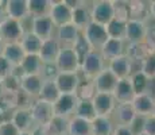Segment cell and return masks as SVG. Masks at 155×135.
<instances>
[{"mask_svg":"<svg viewBox=\"0 0 155 135\" xmlns=\"http://www.w3.org/2000/svg\"><path fill=\"white\" fill-rule=\"evenodd\" d=\"M107 68V61L101 56L100 50H91L81 61V70L84 79L93 80L97 74H100Z\"/></svg>","mask_w":155,"mask_h":135,"instance_id":"6da1fadb","label":"cell"},{"mask_svg":"<svg viewBox=\"0 0 155 135\" xmlns=\"http://www.w3.org/2000/svg\"><path fill=\"white\" fill-rule=\"evenodd\" d=\"M55 66L58 72H73L78 73L81 68V61H80L77 53L74 52L73 47L62 46L59 50V54L55 59Z\"/></svg>","mask_w":155,"mask_h":135,"instance_id":"7a4b0ae2","label":"cell"},{"mask_svg":"<svg viewBox=\"0 0 155 135\" xmlns=\"http://www.w3.org/2000/svg\"><path fill=\"white\" fill-rule=\"evenodd\" d=\"M82 37L88 42L92 50H100L103 45L108 39V32H107V27L97 25L94 22H91L88 26L82 30Z\"/></svg>","mask_w":155,"mask_h":135,"instance_id":"3957f363","label":"cell"},{"mask_svg":"<svg viewBox=\"0 0 155 135\" xmlns=\"http://www.w3.org/2000/svg\"><path fill=\"white\" fill-rule=\"evenodd\" d=\"M92 22L101 26H107L112 19H115L112 0H97L91 5Z\"/></svg>","mask_w":155,"mask_h":135,"instance_id":"277c9868","label":"cell"},{"mask_svg":"<svg viewBox=\"0 0 155 135\" xmlns=\"http://www.w3.org/2000/svg\"><path fill=\"white\" fill-rule=\"evenodd\" d=\"M25 35L22 23L15 19H5L0 25V39L5 43H18Z\"/></svg>","mask_w":155,"mask_h":135,"instance_id":"5b68a950","label":"cell"},{"mask_svg":"<svg viewBox=\"0 0 155 135\" xmlns=\"http://www.w3.org/2000/svg\"><path fill=\"white\" fill-rule=\"evenodd\" d=\"M30 113H31L35 126H46L54 116L53 104L41 100V99H35L30 107Z\"/></svg>","mask_w":155,"mask_h":135,"instance_id":"8992f818","label":"cell"},{"mask_svg":"<svg viewBox=\"0 0 155 135\" xmlns=\"http://www.w3.org/2000/svg\"><path fill=\"white\" fill-rule=\"evenodd\" d=\"M77 101L78 99L76 93H61L59 97L53 103V112L54 115L70 119L71 116H74Z\"/></svg>","mask_w":155,"mask_h":135,"instance_id":"52a82bcc","label":"cell"},{"mask_svg":"<svg viewBox=\"0 0 155 135\" xmlns=\"http://www.w3.org/2000/svg\"><path fill=\"white\" fill-rule=\"evenodd\" d=\"M54 81L59 93H76L77 86H78L80 81H81V77H80V73L59 72Z\"/></svg>","mask_w":155,"mask_h":135,"instance_id":"ba28073f","label":"cell"},{"mask_svg":"<svg viewBox=\"0 0 155 135\" xmlns=\"http://www.w3.org/2000/svg\"><path fill=\"white\" fill-rule=\"evenodd\" d=\"M49 16L55 25V27L68 25V23H71V8L65 3V0L51 2Z\"/></svg>","mask_w":155,"mask_h":135,"instance_id":"9c48e42d","label":"cell"},{"mask_svg":"<svg viewBox=\"0 0 155 135\" xmlns=\"http://www.w3.org/2000/svg\"><path fill=\"white\" fill-rule=\"evenodd\" d=\"M97 116H111L116 108V100L112 93H97L92 99Z\"/></svg>","mask_w":155,"mask_h":135,"instance_id":"30bf717a","label":"cell"},{"mask_svg":"<svg viewBox=\"0 0 155 135\" xmlns=\"http://www.w3.org/2000/svg\"><path fill=\"white\" fill-rule=\"evenodd\" d=\"M107 68L117 77L119 80L120 79H127L134 72V64L130 58L123 54V56H119L116 58H112L111 61L107 62Z\"/></svg>","mask_w":155,"mask_h":135,"instance_id":"8fae6325","label":"cell"},{"mask_svg":"<svg viewBox=\"0 0 155 135\" xmlns=\"http://www.w3.org/2000/svg\"><path fill=\"white\" fill-rule=\"evenodd\" d=\"M81 34L82 31L80 29H77L73 23H68V25L57 27V32L54 37L61 43V46L73 47L76 45V42L78 41V38L81 37Z\"/></svg>","mask_w":155,"mask_h":135,"instance_id":"7c38bea8","label":"cell"},{"mask_svg":"<svg viewBox=\"0 0 155 135\" xmlns=\"http://www.w3.org/2000/svg\"><path fill=\"white\" fill-rule=\"evenodd\" d=\"M154 104H155V97L151 93L135 95L132 101H131V106H132L134 111H135L136 116H140V118L153 115Z\"/></svg>","mask_w":155,"mask_h":135,"instance_id":"4fadbf2b","label":"cell"},{"mask_svg":"<svg viewBox=\"0 0 155 135\" xmlns=\"http://www.w3.org/2000/svg\"><path fill=\"white\" fill-rule=\"evenodd\" d=\"M117 77L109 70L108 68H105L100 74H97L93 80V85L97 93H113L117 84Z\"/></svg>","mask_w":155,"mask_h":135,"instance_id":"5bb4252c","label":"cell"},{"mask_svg":"<svg viewBox=\"0 0 155 135\" xmlns=\"http://www.w3.org/2000/svg\"><path fill=\"white\" fill-rule=\"evenodd\" d=\"M57 29L55 25L53 23V20L50 19L49 15L46 16H37L32 18V29L31 32L35 34L39 39H47V38L54 37V30Z\"/></svg>","mask_w":155,"mask_h":135,"instance_id":"9a60e30c","label":"cell"},{"mask_svg":"<svg viewBox=\"0 0 155 135\" xmlns=\"http://www.w3.org/2000/svg\"><path fill=\"white\" fill-rule=\"evenodd\" d=\"M146 30H147V23L142 22V20L128 19L124 41L127 43H140V42L144 41Z\"/></svg>","mask_w":155,"mask_h":135,"instance_id":"2e32d148","label":"cell"},{"mask_svg":"<svg viewBox=\"0 0 155 135\" xmlns=\"http://www.w3.org/2000/svg\"><path fill=\"white\" fill-rule=\"evenodd\" d=\"M61 43L57 41L55 37L47 38V39L42 41V46H41V52H39V58L43 64H54L57 57L59 54L61 50Z\"/></svg>","mask_w":155,"mask_h":135,"instance_id":"e0dca14e","label":"cell"},{"mask_svg":"<svg viewBox=\"0 0 155 135\" xmlns=\"http://www.w3.org/2000/svg\"><path fill=\"white\" fill-rule=\"evenodd\" d=\"M136 113L134 111L131 103H117L116 108L112 113V119L115 124L119 126H128L130 127L132 122L135 120Z\"/></svg>","mask_w":155,"mask_h":135,"instance_id":"ac0fdd59","label":"cell"},{"mask_svg":"<svg viewBox=\"0 0 155 135\" xmlns=\"http://www.w3.org/2000/svg\"><path fill=\"white\" fill-rule=\"evenodd\" d=\"M91 22H92L91 5L86 2H81L76 8L71 10V23H73L77 29L81 30V31Z\"/></svg>","mask_w":155,"mask_h":135,"instance_id":"d6986e66","label":"cell"},{"mask_svg":"<svg viewBox=\"0 0 155 135\" xmlns=\"http://www.w3.org/2000/svg\"><path fill=\"white\" fill-rule=\"evenodd\" d=\"M10 120L14 123V126L19 130V133H26L31 131L35 127V123L31 118L30 110H23V108H16L11 113Z\"/></svg>","mask_w":155,"mask_h":135,"instance_id":"ffe728a7","label":"cell"},{"mask_svg":"<svg viewBox=\"0 0 155 135\" xmlns=\"http://www.w3.org/2000/svg\"><path fill=\"white\" fill-rule=\"evenodd\" d=\"M112 95H113V97H115L116 103H131L134 96H135V92H134L130 77L117 80L116 88Z\"/></svg>","mask_w":155,"mask_h":135,"instance_id":"44dd1931","label":"cell"},{"mask_svg":"<svg viewBox=\"0 0 155 135\" xmlns=\"http://www.w3.org/2000/svg\"><path fill=\"white\" fill-rule=\"evenodd\" d=\"M43 84V79L39 74H30V76H25L20 80V91L27 93L30 97L38 99Z\"/></svg>","mask_w":155,"mask_h":135,"instance_id":"7402d4cb","label":"cell"},{"mask_svg":"<svg viewBox=\"0 0 155 135\" xmlns=\"http://www.w3.org/2000/svg\"><path fill=\"white\" fill-rule=\"evenodd\" d=\"M124 43H126V41L108 38L105 43L103 45V47L100 49L101 56L104 57V59H105L107 62L111 61L112 58H116V57H119V56H123L124 50H126Z\"/></svg>","mask_w":155,"mask_h":135,"instance_id":"603a6c76","label":"cell"},{"mask_svg":"<svg viewBox=\"0 0 155 135\" xmlns=\"http://www.w3.org/2000/svg\"><path fill=\"white\" fill-rule=\"evenodd\" d=\"M5 10L10 19H15L22 22L28 16L27 0H7L5 2Z\"/></svg>","mask_w":155,"mask_h":135,"instance_id":"cb8c5ba5","label":"cell"},{"mask_svg":"<svg viewBox=\"0 0 155 135\" xmlns=\"http://www.w3.org/2000/svg\"><path fill=\"white\" fill-rule=\"evenodd\" d=\"M92 135H112L115 130V122L111 116H96L91 122Z\"/></svg>","mask_w":155,"mask_h":135,"instance_id":"d4e9b609","label":"cell"},{"mask_svg":"<svg viewBox=\"0 0 155 135\" xmlns=\"http://www.w3.org/2000/svg\"><path fill=\"white\" fill-rule=\"evenodd\" d=\"M2 56L10 62L12 66H16V65H20V62L23 61L26 53L23 50L22 45L18 42V43H5L4 47H3Z\"/></svg>","mask_w":155,"mask_h":135,"instance_id":"484cf974","label":"cell"},{"mask_svg":"<svg viewBox=\"0 0 155 135\" xmlns=\"http://www.w3.org/2000/svg\"><path fill=\"white\" fill-rule=\"evenodd\" d=\"M124 54L132 61V64H135V62H142L153 53L146 46L144 42H140V43H127Z\"/></svg>","mask_w":155,"mask_h":135,"instance_id":"4316f807","label":"cell"},{"mask_svg":"<svg viewBox=\"0 0 155 135\" xmlns=\"http://www.w3.org/2000/svg\"><path fill=\"white\" fill-rule=\"evenodd\" d=\"M131 84L135 95H142V93H151L150 88H151V80L147 79L140 70H135L132 72V74L130 76Z\"/></svg>","mask_w":155,"mask_h":135,"instance_id":"83f0119b","label":"cell"},{"mask_svg":"<svg viewBox=\"0 0 155 135\" xmlns=\"http://www.w3.org/2000/svg\"><path fill=\"white\" fill-rule=\"evenodd\" d=\"M150 18V7L148 3L140 2V0H132L130 2V19L142 20V22H147Z\"/></svg>","mask_w":155,"mask_h":135,"instance_id":"f1b7e54d","label":"cell"},{"mask_svg":"<svg viewBox=\"0 0 155 135\" xmlns=\"http://www.w3.org/2000/svg\"><path fill=\"white\" fill-rule=\"evenodd\" d=\"M46 130L49 135H68V130H69V119L64 118V116L54 115L51 120L47 123Z\"/></svg>","mask_w":155,"mask_h":135,"instance_id":"f546056e","label":"cell"},{"mask_svg":"<svg viewBox=\"0 0 155 135\" xmlns=\"http://www.w3.org/2000/svg\"><path fill=\"white\" fill-rule=\"evenodd\" d=\"M68 135H92V126L89 120L71 116L69 119Z\"/></svg>","mask_w":155,"mask_h":135,"instance_id":"4dcf8cb0","label":"cell"},{"mask_svg":"<svg viewBox=\"0 0 155 135\" xmlns=\"http://www.w3.org/2000/svg\"><path fill=\"white\" fill-rule=\"evenodd\" d=\"M19 43L22 45V47H23V50H25L26 54L38 56L41 52V46H42V39H39V38H38L35 34H32V32H26Z\"/></svg>","mask_w":155,"mask_h":135,"instance_id":"1f68e13d","label":"cell"},{"mask_svg":"<svg viewBox=\"0 0 155 135\" xmlns=\"http://www.w3.org/2000/svg\"><path fill=\"white\" fill-rule=\"evenodd\" d=\"M59 95H61V93H59L58 88H57L54 80H43L42 88H41V92H39L38 99H41V100L53 104L57 99L59 97Z\"/></svg>","mask_w":155,"mask_h":135,"instance_id":"d6a6232c","label":"cell"},{"mask_svg":"<svg viewBox=\"0 0 155 135\" xmlns=\"http://www.w3.org/2000/svg\"><path fill=\"white\" fill-rule=\"evenodd\" d=\"M42 64L43 62L41 61L39 56L26 54L25 58H23V61L20 62V66H22L26 76H30V74H39Z\"/></svg>","mask_w":155,"mask_h":135,"instance_id":"836d02e7","label":"cell"},{"mask_svg":"<svg viewBox=\"0 0 155 135\" xmlns=\"http://www.w3.org/2000/svg\"><path fill=\"white\" fill-rule=\"evenodd\" d=\"M74 116L85 119V120H89V122L93 120L97 115H96V111H94L92 100H78L77 101L76 111H74Z\"/></svg>","mask_w":155,"mask_h":135,"instance_id":"e575fe53","label":"cell"},{"mask_svg":"<svg viewBox=\"0 0 155 135\" xmlns=\"http://www.w3.org/2000/svg\"><path fill=\"white\" fill-rule=\"evenodd\" d=\"M50 5H51L50 0H27L28 15L32 18L46 16L49 15Z\"/></svg>","mask_w":155,"mask_h":135,"instance_id":"d590c367","label":"cell"},{"mask_svg":"<svg viewBox=\"0 0 155 135\" xmlns=\"http://www.w3.org/2000/svg\"><path fill=\"white\" fill-rule=\"evenodd\" d=\"M16 110V93L12 92H3V95L0 96V120L2 116L5 113H11Z\"/></svg>","mask_w":155,"mask_h":135,"instance_id":"8d00e7d4","label":"cell"},{"mask_svg":"<svg viewBox=\"0 0 155 135\" xmlns=\"http://www.w3.org/2000/svg\"><path fill=\"white\" fill-rule=\"evenodd\" d=\"M126 26H127V22H124V20L112 19L105 26L107 32H108V38L124 41V37H126Z\"/></svg>","mask_w":155,"mask_h":135,"instance_id":"74e56055","label":"cell"},{"mask_svg":"<svg viewBox=\"0 0 155 135\" xmlns=\"http://www.w3.org/2000/svg\"><path fill=\"white\" fill-rule=\"evenodd\" d=\"M94 95H96V89H94L93 81L88 79H81L76 91L77 99L78 100H92Z\"/></svg>","mask_w":155,"mask_h":135,"instance_id":"f35d334b","label":"cell"},{"mask_svg":"<svg viewBox=\"0 0 155 135\" xmlns=\"http://www.w3.org/2000/svg\"><path fill=\"white\" fill-rule=\"evenodd\" d=\"M115 19L127 22L130 19V2L126 0H112Z\"/></svg>","mask_w":155,"mask_h":135,"instance_id":"ab89813d","label":"cell"},{"mask_svg":"<svg viewBox=\"0 0 155 135\" xmlns=\"http://www.w3.org/2000/svg\"><path fill=\"white\" fill-rule=\"evenodd\" d=\"M139 70L151 81L155 80V54H150L147 58L143 59L140 62V69Z\"/></svg>","mask_w":155,"mask_h":135,"instance_id":"60d3db41","label":"cell"},{"mask_svg":"<svg viewBox=\"0 0 155 135\" xmlns=\"http://www.w3.org/2000/svg\"><path fill=\"white\" fill-rule=\"evenodd\" d=\"M2 83H3V89H4V92L16 93V92L20 91V79L15 77L14 74H10L8 77H5L4 80H2Z\"/></svg>","mask_w":155,"mask_h":135,"instance_id":"b9f144b4","label":"cell"},{"mask_svg":"<svg viewBox=\"0 0 155 135\" xmlns=\"http://www.w3.org/2000/svg\"><path fill=\"white\" fill-rule=\"evenodd\" d=\"M58 73L59 72H58V69H57V66H55V62L54 64H42L39 76L42 77L43 80H54Z\"/></svg>","mask_w":155,"mask_h":135,"instance_id":"7bdbcfd3","label":"cell"},{"mask_svg":"<svg viewBox=\"0 0 155 135\" xmlns=\"http://www.w3.org/2000/svg\"><path fill=\"white\" fill-rule=\"evenodd\" d=\"M73 49H74V52L77 53V56H78L80 61H82V58L92 50L91 46L88 45V42L85 41V38L82 37V34H81V37L78 38V41L76 42V45L73 46Z\"/></svg>","mask_w":155,"mask_h":135,"instance_id":"ee69618b","label":"cell"},{"mask_svg":"<svg viewBox=\"0 0 155 135\" xmlns=\"http://www.w3.org/2000/svg\"><path fill=\"white\" fill-rule=\"evenodd\" d=\"M35 99L30 97L27 93H25L23 91L16 92V108H23V110H30L32 101Z\"/></svg>","mask_w":155,"mask_h":135,"instance_id":"f6af8a7d","label":"cell"},{"mask_svg":"<svg viewBox=\"0 0 155 135\" xmlns=\"http://www.w3.org/2000/svg\"><path fill=\"white\" fill-rule=\"evenodd\" d=\"M146 46L151 50V53L155 54V25H147V30H146V37L144 41Z\"/></svg>","mask_w":155,"mask_h":135,"instance_id":"bcb514c9","label":"cell"},{"mask_svg":"<svg viewBox=\"0 0 155 135\" xmlns=\"http://www.w3.org/2000/svg\"><path fill=\"white\" fill-rule=\"evenodd\" d=\"M19 130L14 126V123L10 119L2 120L0 123V135H19Z\"/></svg>","mask_w":155,"mask_h":135,"instance_id":"7dc6e473","label":"cell"},{"mask_svg":"<svg viewBox=\"0 0 155 135\" xmlns=\"http://www.w3.org/2000/svg\"><path fill=\"white\" fill-rule=\"evenodd\" d=\"M142 133H144L146 135H155V116H146L143 119V128Z\"/></svg>","mask_w":155,"mask_h":135,"instance_id":"c3c4849f","label":"cell"},{"mask_svg":"<svg viewBox=\"0 0 155 135\" xmlns=\"http://www.w3.org/2000/svg\"><path fill=\"white\" fill-rule=\"evenodd\" d=\"M12 65L0 54V80H4L5 77H8L12 73Z\"/></svg>","mask_w":155,"mask_h":135,"instance_id":"681fc988","label":"cell"},{"mask_svg":"<svg viewBox=\"0 0 155 135\" xmlns=\"http://www.w3.org/2000/svg\"><path fill=\"white\" fill-rule=\"evenodd\" d=\"M112 135H135V134H134V131L131 130V127H128V126H119V124H116Z\"/></svg>","mask_w":155,"mask_h":135,"instance_id":"f907efd6","label":"cell"},{"mask_svg":"<svg viewBox=\"0 0 155 135\" xmlns=\"http://www.w3.org/2000/svg\"><path fill=\"white\" fill-rule=\"evenodd\" d=\"M5 19H8L7 10H5V2L0 0V25H2Z\"/></svg>","mask_w":155,"mask_h":135,"instance_id":"816d5d0a","label":"cell"},{"mask_svg":"<svg viewBox=\"0 0 155 135\" xmlns=\"http://www.w3.org/2000/svg\"><path fill=\"white\" fill-rule=\"evenodd\" d=\"M31 134L32 135H49L45 126H35V127L31 130Z\"/></svg>","mask_w":155,"mask_h":135,"instance_id":"f5cc1de1","label":"cell"},{"mask_svg":"<svg viewBox=\"0 0 155 135\" xmlns=\"http://www.w3.org/2000/svg\"><path fill=\"white\" fill-rule=\"evenodd\" d=\"M148 7H150V16H153L155 19V0L148 3Z\"/></svg>","mask_w":155,"mask_h":135,"instance_id":"db71d44e","label":"cell"},{"mask_svg":"<svg viewBox=\"0 0 155 135\" xmlns=\"http://www.w3.org/2000/svg\"><path fill=\"white\" fill-rule=\"evenodd\" d=\"M3 47H4V42L0 39V54H2V52H3Z\"/></svg>","mask_w":155,"mask_h":135,"instance_id":"11a10c76","label":"cell"},{"mask_svg":"<svg viewBox=\"0 0 155 135\" xmlns=\"http://www.w3.org/2000/svg\"><path fill=\"white\" fill-rule=\"evenodd\" d=\"M3 92H4V89H3V83H2V80H0V96L3 95Z\"/></svg>","mask_w":155,"mask_h":135,"instance_id":"9f6ffc18","label":"cell"},{"mask_svg":"<svg viewBox=\"0 0 155 135\" xmlns=\"http://www.w3.org/2000/svg\"><path fill=\"white\" fill-rule=\"evenodd\" d=\"M19 135H32V134H31V131H26V133H20Z\"/></svg>","mask_w":155,"mask_h":135,"instance_id":"6f0895ef","label":"cell"},{"mask_svg":"<svg viewBox=\"0 0 155 135\" xmlns=\"http://www.w3.org/2000/svg\"><path fill=\"white\" fill-rule=\"evenodd\" d=\"M136 135H146L144 133H139V134H136Z\"/></svg>","mask_w":155,"mask_h":135,"instance_id":"680465c9","label":"cell"},{"mask_svg":"<svg viewBox=\"0 0 155 135\" xmlns=\"http://www.w3.org/2000/svg\"><path fill=\"white\" fill-rule=\"evenodd\" d=\"M153 115L155 116V104H154V113H153Z\"/></svg>","mask_w":155,"mask_h":135,"instance_id":"91938a15","label":"cell"},{"mask_svg":"<svg viewBox=\"0 0 155 135\" xmlns=\"http://www.w3.org/2000/svg\"><path fill=\"white\" fill-rule=\"evenodd\" d=\"M0 123H2V120H0Z\"/></svg>","mask_w":155,"mask_h":135,"instance_id":"94428289","label":"cell"}]
</instances>
